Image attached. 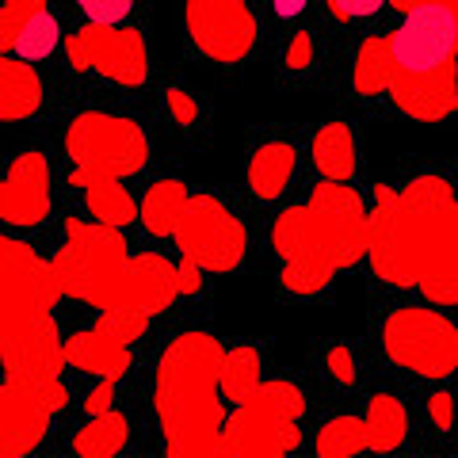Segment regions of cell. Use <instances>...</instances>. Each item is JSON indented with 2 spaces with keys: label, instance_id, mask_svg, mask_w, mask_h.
Segmentation results:
<instances>
[{
  "label": "cell",
  "instance_id": "cell-8",
  "mask_svg": "<svg viewBox=\"0 0 458 458\" xmlns=\"http://www.w3.org/2000/svg\"><path fill=\"white\" fill-rule=\"evenodd\" d=\"M65 153L73 168L111 176V180H131L149 161V141H146V131L134 119H126V114L81 111L65 126Z\"/></svg>",
  "mask_w": 458,
  "mask_h": 458
},
{
  "label": "cell",
  "instance_id": "cell-6",
  "mask_svg": "<svg viewBox=\"0 0 458 458\" xmlns=\"http://www.w3.org/2000/svg\"><path fill=\"white\" fill-rule=\"evenodd\" d=\"M57 298L62 286L50 260H42L20 237L0 233V352L54 328Z\"/></svg>",
  "mask_w": 458,
  "mask_h": 458
},
{
  "label": "cell",
  "instance_id": "cell-35",
  "mask_svg": "<svg viewBox=\"0 0 458 458\" xmlns=\"http://www.w3.org/2000/svg\"><path fill=\"white\" fill-rule=\"evenodd\" d=\"M199 286H203V271L183 260V264H180V294H195Z\"/></svg>",
  "mask_w": 458,
  "mask_h": 458
},
{
  "label": "cell",
  "instance_id": "cell-32",
  "mask_svg": "<svg viewBox=\"0 0 458 458\" xmlns=\"http://www.w3.org/2000/svg\"><path fill=\"white\" fill-rule=\"evenodd\" d=\"M328 375H333L336 382L344 386H352L355 382V360H352V352L344 348V344H336V348H328Z\"/></svg>",
  "mask_w": 458,
  "mask_h": 458
},
{
  "label": "cell",
  "instance_id": "cell-28",
  "mask_svg": "<svg viewBox=\"0 0 458 458\" xmlns=\"http://www.w3.org/2000/svg\"><path fill=\"white\" fill-rule=\"evenodd\" d=\"M77 4L92 23H123L134 0H77Z\"/></svg>",
  "mask_w": 458,
  "mask_h": 458
},
{
  "label": "cell",
  "instance_id": "cell-13",
  "mask_svg": "<svg viewBox=\"0 0 458 458\" xmlns=\"http://www.w3.org/2000/svg\"><path fill=\"white\" fill-rule=\"evenodd\" d=\"M183 23L195 50L218 65L245 62L256 47V16L249 0H183Z\"/></svg>",
  "mask_w": 458,
  "mask_h": 458
},
{
  "label": "cell",
  "instance_id": "cell-3",
  "mask_svg": "<svg viewBox=\"0 0 458 458\" xmlns=\"http://www.w3.org/2000/svg\"><path fill=\"white\" fill-rule=\"evenodd\" d=\"M271 245L283 260L291 294H318L336 271L355 267L370 249V210L348 183L325 180L298 207H286L271 225Z\"/></svg>",
  "mask_w": 458,
  "mask_h": 458
},
{
  "label": "cell",
  "instance_id": "cell-30",
  "mask_svg": "<svg viewBox=\"0 0 458 458\" xmlns=\"http://www.w3.org/2000/svg\"><path fill=\"white\" fill-rule=\"evenodd\" d=\"M428 417H432V424L439 428V432H451V424H454V397L447 390H436L432 397H428Z\"/></svg>",
  "mask_w": 458,
  "mask_h": 458
},
{
  "label": "cell",
  "instance_id": "cell-38",
  "mask_svg": "<svg viewBox=\"0 0 458 458\" xmlns=\"http://www.w3.org/2000/svg\"><path fill=\"white\" fill-rule=\"evenodd\" d=\"M451 4V20H454V47H458V0H447Z\"/></svg>",
  "mask_w": 458,
  "mask_h": 458
},
{
  "label": "cell",
  "instance_id": "cell-15",
  "mask_svg": "<svg viewBox=\"0 0 458 458\" xmlns=\"http://www.w3.org/2000/svg\"><path fill=\"white\" fill-rule=\"evenodd\" d=\"M65 363L84 370L96 378H114L119 382L131 370V340L111 318L99 313V321L92 328H81L65 340Z\"/></svg>",
  "mask_w": 458,
  "mask_h": 458
},
{
  "label": "cell",
  "instance_id": "cell-18",
  "mask_svg": "<svg viewBox=\"0 0 458 458\" xmlns=\"http://www.w3.org/2000/svg\"><path fill=\"white\" fill-rule=\"evenodd\" d=\"M298 153L291 141H264L249 157V191L256 199H276L286 191V183L294 176Z\"/></svg>",
  "mask_w": 458,
  "mask_h": 458
},
{
  "label": "cell",
  "instance_id": "cell-20",
  "mask_svg": "<svg viewBox=\"0 0 458 458\" xmlns=\"http://www.w3.org/2000/svg\"><path fill=\"white\" fill-rule=\"evenodd\" d=\"M191 191L183 188L180 180H157L153 188L141 199V210H138V222L149 229L153 237H172L176 225L183 218V207H188Z\"/></svg>",
  "mask_w": 458,
  "mask_h": 458
},
{
  "label": "cell",
  "instance_id": "cell-25",
  "mask_svg": "<svg viewBox=\"0 0 458 458\" xmlns=\"http://www.w3.org/2000/svg\"><path fill=\"white\" fill-rule=\"evenodd\" d=\"M318 454L321 458H348L367 451V420L363 417H333L318 432Z\"/></svg>",
  "mask_w": 458,
  "mask_h": 458
},
{
  "label": "cell",
  "instance_id": "cell-29",
  "mask_svg": "<svg viewBox=\"0 0 458 458\" xmlns=\"http://www.w3.org/2000/svg\"><path fill=\"white\" fill-rule=\"evenodd\" d=\"M325 8H328V16H336V20H363L382 8V0H325Z\"/></svg>",
  "mask_w": 458,
  "mask_h": 458
},
{
  "label": "cell",
  "instance_id": "cell-2",
  "mask_svg": "<svg viewBox=\"0 0 458 458\" xmlns=\"http://www.w3.org/2000/svg\"><path fill=\"white\" fill-rule=\"evenodd\" d=\"M65 298L96 306L138 340L146 325L180 298V267L161 252H131L119 229L99 222H65V245L50 256Z\"/></svg>",
  "mask_w": 458,
  "mask_h": 458
},
{
  "label": "cell",
  "instance_id": "cell-12",
  "mask_svg": "<svg viewBox=\"0 0 458 458\" xmlns=\"http://www.w3.org/2000/svg\"><path fill=\"white\" fill-rule=\"evenodd\" d=\"M65 57L81 73H99L123 89H138L149 77V54L141 31L126 23H84L65 38Z\"/></svg>",
  "mask_w": 458,
  "mask_h": 458
},
{
  "label": "cell",
  "instance_id": "cell-21",
  "mask_svg": "<svg viewBox=\"0 0 458 458\" xmlns=\"http://www.w3.org/2000/svg\"><path fill=\"white\" fill-rule=\"evenodd\" d=\"M367 447L370 451H397L409 436V412L394 394H375L367 405Z\"/></svg>",
  "mask_w": 458,
  "mask_h": 458
},
{
  "label": "cell",
  "instance_id": "cell-17",
  "mask_svg": "<svg viewBox=\"0 0 458 458\" xmlns=\"http://www.w3.org/2000/svg\"><path fill=\"white\" fill-rule=\"evenodd\" d=\"M42 107V81L31 62L0 54V123H23Z\"/></svg>",
  "mask_w": 458,
  "mask_h": 458
},
{
  "label": "cell",
  "instance_id": "cell-36",
  "mask_svg": "<svg viewBox=\"0 0 458 458\" xmlns=\"http://www.w3.org/2000/svg\"><path fill=\"white\" fill-rule=\"evenodd\" d=\"M386 4H394L397 12H405V16H412V12L432 8V4H447V0H386Z\"/></svg>",
  "mask_w": 458,
  "mask_h": 458
},
{
  "label": "cell",
  "instance_id": "cell-19",
  "mask_svg": "<svg viewBox=\"0 0 458 458\" xmlns=\"http://www.w3.org/2000/svg\"><path fill=\"white\" fill-rule=\"evenodd\" d=\"M313 165L325 180L348 183L355 176V134L348 123H325L313 134Z\"/></svg>",
  "mask_w": 458,
  "mask_h": 458
},
{
  "label": "cell",
  "instance_id": "cell-34",
  "mask_svg": "<svg viewBox=\"0 0 458 458\" xmlns=\"http://www.w3.org/2000/svg\"><path fill=\"white\" fill-rule=\"evenodd\" d=\"M107 409H114V378H99L96 390L84 397V412L96 417V412H107Z\"/></svg>",
  "mask_w": 458,
  "mask_h": 458
},
{
  "label": "cell",
  "instance_id": "cell-22",
  "mask_svg": "<svg viewBox=\"0 0 458 458\" xmlns=\"http://www.w3.org/2000/svg\"><path fill=\"white\" fill-rule=\"evenodd\" d=\"M126 436H131V424H126L123 412H96V417H89V424L77 432L73 439V451L84 454V458H107L114 451H123Z\"/></svg>",
  "mask_w": 458,
  "mask_h": 458
},
{
  "label": "cell",
  "instance_id": "cell-5",
  "mask_svg": "<svg viewBox=\"0 0 458 458\" xmlns=\"http://www.w3.org/2000/svg\"><path fill=\"white\" fill-rule=\"evenodd\" d=\"M390 42V96L417 123L458 114V47L451 4H432L405 16Z\"/></svg>",
  "mask_w": 458,
  "mask_h": 458
},
{
  "label": "cell",
  "instance_id": "cell-23",
  "mask_svg": "<svg viewBox=\"0 0 458 458\" xmlns=\"http://www.w3.org/2000/svg\"><path fill=\"white\" fill-rule=\"evenodd\" d=\"M352 84L360 96H382L390 92V42L386 35L367 38L360 54H355V69H352Z\"/></svg>",
  "mask_w": 458,
  "mask_h": 458
},
{
  "label": "cell",
  "instance_id": "cell-9",
  "mask_svg": "<svg viewBox=\"0 0 458 458\" xmlns=\"http://www.w3.org/2000/svg\"><path fill=\"white\" fill-rule=\"evenodd\" d=\"M382 348L390 363L428 382L451 378L458 370V325L439 310L405 306L382 325Z\"/></svg>",
  "mask_w": 458,
  "mask_h": 458
},
{
  "label": "cell",
  "instance_id": "cell-27",
  "mask_svg": "<svg viewBox=\"0 0 458 458\" xmlns=\"http://www.w3.org/2000/svg\"><path fill=\"white\" fill-rule=\"evenodd\" d=\"M42 12H47V0H0V54L16 50L23 27Z\"/></svg>",
  "mask_w": 458,
  "mask_h": 458
},
{
  "label": "cell",
  "instance_id": "cell-31",
  "mask_svg": "<svg viewBox=\"0 0 458 458\" xmlns=\"http://www.w3.org/2000/svg\"><path fill=\"white\" fill-rule=\"evenodd\" d=\"M165 99H168V111H172V119H176L180 126H191L195 119H199V104L195 99L183 92V89H168L165 92Z\"/></svg>",
  "mask_w": 458,
  "mask_h": 458
},
{
  "label": "cell",
  "instance_id": "cell-16",
  "mask_svg": "<svg viewBox=\"0 0 458 458\" xmlns=\"http://www.w3.org/2000/svg\"><path fill=\"white\" fill-rule=\"evenodd\" d=\"M69 183L84 195V207H89L92 222L99 225H111V229H126L131 222H138V203L134 195L123 188V180H111V176H96V172H84L73 168L69 172Z\"/></svg>",
  "mask_w": 458,
  "mask_h": 458
},
{
  "label": "cell",
  "instance_id": "cell-11",
  "mask_svg": "<svg viewBox=\"0 0 458 458\" xmlns=\"http://www.w3.org/2000/svg\"><path fill=\"white\" fill-rule=\"evenodd\" d=\"M69 405L62 378L4 375L0 382V458L35 451L50 428V417Z\"/></svg>",
  "mask_w": 458,
  "mask_h": 458
},
{
  "label": "cell",
  "instance_id": "cell-26",
  "mask_svg": "<svg viewBox=\"0 0 458 458\" xmlns=\"http://www.w3.org/2000/svg\"><path fill=\"white\" fill-rule=\"evenodd\" d=\"M57 42H62V31H57V20L50 16V8L42 12V16H35L31 23L23 27V35L16 38V57H23V62H42V57H50L57 50Z\"/></svg>",
  "mask_w": 458,
  "mask_h": 458
},
{
  "label": "cell",
  "instance_id": "cell-7",
  "mask_svg": "<svg viewBox=\"0 0 458 458\" xmlns=\"http://www.w3.org/2000/svg\"><path fill=\"white\" fill-rule=\"evenodd\" d=\"M306 417V397L294 382L271 378L237 401L222 428V454L229 458H279L302 443L298 420Z\"/></svg>",
  "mask_w": 458,
  "mask_h": 458
},
{
  "label": "cell",
  "instance_id": "cell-14",
  "mask_svg": "<svg viewBox=\"0 0 458 458\" xmlns=\"http://www.w3.org/2000/svg\"><path fill=\"white\" fill-rule=\"evenodd\" d=\"M50 214V161L47 153L27 149L0 176V222L12 229L42 225Z\"/></svg>",
  "mask_w": 458,
  "mask_h": 458
},
{
  "label": "cell",
  "instance_id": "cell-33",
  "mask_svg": "<svg viewBox=\"0 0 458 458\" xmlns=\"http://www.w3.org/2000/svg\"><path fill=\"white\" fill-rule=\"evenodd\" d=\"M286 65L291 69H310L313 65V38L306 31H298L291 38V47H286Z\"/></svg>",
  "mask_w": 458,
  "mask_h": 458
},
{
  "label": "cell",
  "instance_id": "cell-10",
  "mask_svg": "<svg viewBox=\"0 0 458 458\" xmlns=\"http://www.w3.org/2000/svg\"><path fill=\"white\" fill-rule=\"evenodd\" d=\"M172 237L180 256L199 271H233L249 252L245 225L214 195H191Z\"/></svg>",
  "mask_w": 458,
  "mask_h": 458
},
{
  "label": "cell",
  "instance_id": "cell-24",
  "mask_svg": "<svg viewBox=\"0 0 458 458\" xmlns=\"http://www.w3.org/2000/svg\"><path fill=\"white\" fill-rule=\"evenodd\" d=\"M222 394L225 401H245L256 386H260V352L252 348V344H241V348H225L222 355Z\"/></svg>",
  "mask_w": 458,
  "mask_h": 458
},
{
  "label": "cell",
  "instance_id": "cell-4",
  "mask_svg": "<svg viewBox=\"0 0 458 458\" xmlns=\"http://www.w3.org/2000/svg\"><path fill=\"white\" fill-rule=\"evenodd\" d=\"M222 355L225 344L210 333H183L157 360V420L172 458L222 454L225 394H222Z\"/></svg>",
  "mask_w": 458,
  "mask_h": 458
},
{
  "label": "cell",
  "instance_id": "cell-1",
  "mask_svg": "<svg viewBox=\"0 0 458 458\" xmlns=\"http://www.w3.org/2000/svg\"><path fill=\"white\" fill-rule=\"evenodd\" d=\"M367 256L386 286L458 306V199L451 183L432 172L412 176L405 188L375 183Z\"/></svg>",
  "mask_w": 458,
  "mask_h": 458
},
{
  "label": "cell",
  "instance_id": "cell-37",
  "mask_svg": "<svg viewBox=\"0 0 458 458\" xmlns=\"http://www.w3.org/2000/svg\"><path fill=\"white\" fill-rule=\"evenodd\" d=\"M271 4H276L279 16H298L306 8V0H271Z\"/></svg>",
  "mask_w": 458,
  "mask_h": 458
}]
</instances>
